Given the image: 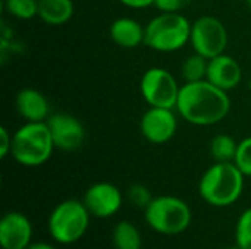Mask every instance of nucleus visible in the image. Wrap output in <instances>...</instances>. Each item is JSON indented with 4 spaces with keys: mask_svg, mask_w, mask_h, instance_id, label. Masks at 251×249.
Returning <instances> with one entry per match:
<instances>
[{
    "mask_svg": "<svg viewBox=\"0 0 251 249\" xmlns=\"http://www.w3.org/2000/svg\"><path fill=\"white\" fill-rule=\"evenodd\" d=\"M176 110L191 125L212 126L228 116L231 100L225 90L213 85L207 79L185 82L178 95Z\"/></svg>",
    "mask_w": 251,
    "mask_h": 249,
    "instance_id": "nucleus-1",
    "label": "nucleus"
},
{
    "mask_svg": "<svg viewBox=\"0 0 251 249\" xmlns=\"http://www.w3.org/2000/svg\"><path fill=\"white\" fill-rule=\"evenodd\" d=\"M244 175L231 163H215L201 176L199 192L212 207H229L235 204L244 189Z\"/></svg>",
    "mask_w": 251,
    "mask_h": 249,
    "instance_id": "nucleus-2",
    "label": "nucleus"
},
{
    "mask_svg": "<svg viewBox=\"0 0 251 249\" xmlns=\"http://www.w3.org/2000/svg\"><path fill=\"white\" fill-rule=\"evenodd\" d=\"M54 142L46 122H26L12 134L10 156L25 167L44 164L53 154Z\"/></svg>",
    "mask_w": 251,
    "mask_h": 249,
    "instance_id": "nucleus-3",
    "label": "nucleus"
},
{
    "mask_svg": "<svg viewBox=\"0 0 251 249\" xmlns=\"http://www.w3.org/2000/svg\"><path fill=\"white\" fill-rule=\"evenodd\" d=\"M144 217L150 229L165 236L184 233L193 222L190 205L174 195L154 197L144 210Z\"/></svg>",
    "mask_w": 251,
    "mask_h": 249,
    "instance_id": "nucleus-4",
    "label": "nucleus"
},
{
    "mask_svg": "<svg viewBox=\"0 0 251 249\" xmlns=\"http://www.w3.org/2000/svg\"><path fill=\"white\" fill-rule=\"evenodd\" d=\"M190 35L191 22L182 13L162 12L146 25L144 44L154 51L172 53L182 48Z\"/></svg>",
    "mask_w": 251,
    "mask_h": 249,
    "instance_id": "nucleus-5",
    "label": "nucleus"
},
{
    "mask_svg": "<svg viewBox=\"0 0 251 249\" xmlns=\"http://www.w3.org/2000/svg\"><path fill=\"white\" fill-rule=\"evenodd\" d=\"M90 217L91 214L82 201L65 200L50 213L47 229L54 242L60 245H71L78 242L87 233Z\"/></svg>",
    "mask_w": 251,
    "mask_h": 249,
    "instance_id": "nucleus-6",
    "label": "nucleus"
},
{
    "mask_svg": "<svg viewBox=\"0 0 251 249\" xmlns=\"http://www.w3.org/2000/svg\"><path fill=\"white\" fill-rule=\"evenodd\" d=\"M140 91L150 107L175 109L181 87L169 70L163 68H150L141 76Z\"/></svg>",
    "mask_w": 251,
    "mask_h": 249,
    "instance_id": "nucleus-7",
    "label": "nucleus"
},
{
    "mask_svg": "<svg viewBox=\"0 0 251 249\" xmlns=\"http://www.w3.org/2000/svg\"><path fill=\"white\" fill-rule=\"evenodd\" d=\"M190 43L194 53L210 60L225 53L228 45V31L221 19L204 15L191 23Z\"/></svg>",
    "mask_w": 251,
    "mask_h": 249,
    "instance_id": "nucleus-8",
    "label": "nucleus"
},
{
    "mask_svg": "<svg viewBox=\"0 0 251 249\" xmlns=\"http://www.w3.org/2000/svg\"><path fill=\"white\" fill-rule=\"evenodd\" d=\"M82 203L93 217L109 219L121 210L124 197L116 185L110 182H97L85 191Z\"/></svg>",
    "mask_w": 251,
    "mask_h": 249,
    "instance_id": "nucleus-9",
    "label": "nucleus"
},
{
    "mask_svg": "<svg viewBox=\"0 0 251 249\" xmlns=\"http://www.w3.org/2000/svg\"><path fill=\"white\" fill-rule=\"evenodd\" d=\"M178 128V120L174 109L165 107H150L141 117L140 131L143 136L151 144H166L169 142Z\"/></svg>",
    "mask_w": 251,
    "mask_h": 249,
    "instance_id": "nucleus-10",
    "label": "nucleus"
},
{
    "mask_svg": "<svg viewBox=\"0 0 251 249\" xmlns=\"http://www.w3.org/2000/svg\"><path fill=\"white\" fill-rule=\"evenodd\" d=\"M47 125L50 128V134L57 150L75 151L84 144L85 131L82 123L76 117L68 113H59L50 116L47 119Z\"/></svg>",
    "mask_w": 251,
    "mask_h": 249,
    "instance_id": "nucleus-11",
    "label": "nucleus"
},
{
    "mask_svg": "<svg viewBox=\"0 0 251 249\" xmlns=\"http://www.w3.org/2000/svg\"><path fill=\"white\" fill-rule=\"evenodd\" d=\"M32 242V225L29 219L18 211L6 213L0 222L1 249H26Z\"/></svg>",
    "mask_w": 251,
    "mask_h": 249,
    "instance_id": "nucleus-12",
    "label": "nucleus"
},
{
    "mask_svg": "<svg viewBox=\"0 0 251 249\" xmlns=\"http://www.w3.org/2000/svg\"><path fill=\"white\" fill-rule=\"evenodd\" d=\"M206 79L212 82L213 85L229 91L235 87L243 79V70L240 63L228 54H219L213 59L209 60L207 66V76Z\"/></svg>",
    "mask_w": 251,
    "mask_h": 249,
    "instance_id": "nucleus-13",
    "label": "nucleus"
},
{
    "mask_svg": "<svg viewBox=\"0 0 251 249\" xmlns=\"http://www.w3.org/2000/svg\"><path fill=\"white\" fill-rule=\"evenodd\" d=\"M16 112L26 122H46L49 119L50 106L44 94L34 88H24L16 94Z\"/></svg>",
    "mask_w": 251,
    "mask_h": 249,
    "instance_id": "nucleus-14",
    "label": "nucleus"
},
{
    "mask_svg": "<svg viewBox=\"0 0 251 249\" xmlns=\"http://www.w3.org/2000/svg\"><path fill=\"white\" fill-rule=\"evenodd\" d=\"M112 41L124 48H135L144 43L146 26L132 18H118L110 25Z\"/></svg>",
    "mask_w": 251,
    "mask_h": 249,
    "instance_id": "nucleus-15",
    "label": "nucleus"
},
{
    "mask_svg": "<svg viewBox=\"0 0 251 249\" xmlns=\"http://www.w3.org/2000/svg\"><path fill=\"white\" fill-rule=\"evenodd\" d=\"M72 15V0H38V16L47 25H63Z\"/></svg>",
    "mask_w": 251,
    "mask_h": 249,
    "instance_id": "nucleus-16",
    "label": "nucleus"
},
{
    "mask_svg": "<svg viewBox=\"0 0 251 249\" xmlns=\"http://www.w3.org/2000/svg\"><path fill=\"white\" fill-rule=\"evenodd\" d=\"M112 242L115 249H141L143 236L135 225L131 222H119L112 232Z\"/></svg>",
    "mask_w": 251,
    "mask_h": 249,
    "instance_id": "nucleus-17",
    "label": "nucleus"
},
{
    "mask_svg": "<svg viewBox=\"0 0 251 249\" xmlns=\"http://www.w3.org/2000/svg\"><path fill=\"white\" fill-rule=\"evenodd\" d=\"M238 142L225 134L216 135L210 142V154L218 163H231L235 158Z\"/></svg>",
    "mask_w": 251,
    "mask_h": 249,
    "instance_id": "nucleus-18",
    "label": "nucleus"
},
{
    "mask_svg": "<svg viewBox=\"0 0 251 249\" xmlns=\"http://www.w3.org/2000/svg\"><path fill=\"white\" fill-rule=\"evenodd\" d=\"M207 66H209V59L194 53L193 56L184 60L181 66V75L185 82L203 81L207 76Z\"/></svg>",
    "mask_w": 251,
    "mask_h": 249,
    "instance_id": "nucleus-19",
    "label": "nucleus"
},
{
    "mask_svg": "<svg viewBox=\"0 0 251 249\" xmlns=\"http://www.w3.org/2000/svg\"><path fill=\"white\" fill-rule=\"evenodd\" d=\"M4 10L16 19H32L38 16V0H4Z\"/></svg>",
    "mask_w": 251,
    "mask_h": 249,
    "instance_id": "nucleus-20",
    "label": "nucleus"
},
{
    "mask_svg": "<svg viewBox=\"0 0 251 249\" xmlns=\"http://www.w3.org/2000/svg\"><path fill=\"white\" fill-rule=\"evenodd\" d=\"M235 244L241 249H251V207L244 210L235 226Z\"/></svg>",
    "mask_w": 251,
    "mask_h": 249,
    "instance_id": "nucleus-21",
    "label": "nucleus"
},
{
    "mask_svg": "<svg viewBox=\"0 0 251 249\" xmlns=\"http://www.w3.org/2000/svg\"><path fill=\"white\" fill-rule=\"evenodd\" d=\"M234 163L244 176H251V136H247L238 142Z\"/></svg>",
    "mask_w": 251,
    "mask_h": 249,
    "instance_id": "nucleus-22",
    "label": "nucleus"
},
{
    "mask_svg": "<svg viewBox=\"0 0 251 249\" xmlns=\"http://www.w3.org/2000/svg\"><path fill=\"white\" fill-rule=\"evenodd\" d=\"M128 198L131 201V204L137 208H147L149 204L153 201V195L150 192V189L141 183H135L128 189Z\"/></svg>",
    "mask_w": 251,
    "mask_h": 249,
    "instance_id": "nucleus-23",
    "label": "nucleus"
},
{
    "mask_svg": "<svg viewBox=\"0 0 251 249\" xmlns=\"http://www.w3.org/2000/svg\"><path fill=\"white\" fill-rule=\"evenodd\" d=\"M193 0H154V6L160 12L166 13H181L185 7L191 4Z\"/></svg>",
    "mask_w": 251,
    "mask_h": 249,
    "instance_id": "nucleus-24",
    "label": "nucleus"
},
{
    "mask_svg": "<svg viewBox=\"0 0 251 249\" xmlns=\"http://www.w3.org/2000/svg\"><path fill=\"white\" fill-rule=\"evenodd\" d=\"M10 148H12V134H9V131L1 126L0 128V157L6 158L10 154Z\"/></svg>",
    "mask_w": 251,
    "mask_h": 249,
    "instance_id": "nucleus-25",
    "label": "nucleus"
},
{
    "mask_svg": "<svg viewBox=\"0 0 251 249\" xmlns=\"http://www.w3.org/2000/svg\"><path fill=\"white\" fill-rule=\"evenodd\" d=\"M118 1L131 9H146L154 6V0H118Z\"/></svg>",
    "mask_w": 251,
    "mask_h": 249,
    "instance_id": "nucleus-26",
    "label": "nucleus"
},
{
    "mask_svg": "<svg viewBox=\"0 0 251 249\" xmlns=\"http://www.w3.org/2000/svg\"><path fill=\"white\" fill-rule=\"evenodd\" d=\"M26 249H56L51 244L43 242V241H37V242H31V245Z\"/></svg>",
    "mask_w": 251,
    "mask_h": 249,
    "instance_id": "nucleus-27",
    "label": "nucleus"
},
{
    "mask_svg": "<svg viewBox=\"0 0 251 249\" xmlns=\"http://www.w3.org/2000/svg\"><path fill=\"white\" fill-rule=\"evenodd\" d=\"M224 249H241V248L235 244V247H228V248H224Z\"/></svg>",
    "mask_w": 251,
    "mask_h": 249,
    "instance_id": "nucleus-28",
    "label": "nucleus"
},
{
    "mask_svg": "<svg viewBox=\"0 0 251 249\" xmlns=\"http://www.w3.org/2000/svg\"><path fill=\"white\" fill-rule=\"evenodd\" d=\"M246 3H247V6L250 7V10H251V0H246Z\"/></svg>",
    "mask_w": 251,
    "mask_h": 249,
    "instance_id": "nucleus-29",
    "label": "nucleus"
},
{
    "mask_svg": "<svg viewBox=\"0 0 251 249\" xmlns=\"http://www.w3.org/2000/svg\"><path fill=\"white\" fill-rule=\"evenodd\" d=\"M250 90H251V81H250Z\"/></svg>",
    "mask_w": 251,
    "mask_h": 249,
    "instance_id": "nucleus-30",
    "label": "nucleus"
}]
</instances>
